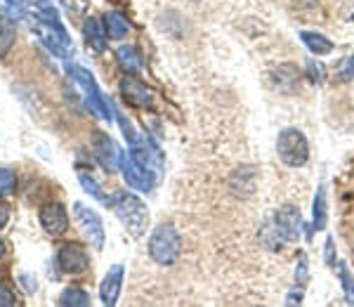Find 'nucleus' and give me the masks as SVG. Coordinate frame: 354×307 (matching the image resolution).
<instances>
[{
    "instance_id": "1",
    "label": "nucleus",
    "mask_w": 354,
    "mask_h": 307,
    "mask_svg": "<svg viewBox=\"0 0 354 307\" xmlns=\"http://www.w3.org/2000/svg\"><path fill=\"white\" fill-rule=\"evenodd\" d=\"M109 206L113 208V213L118 215V220L123 223V227L128 230V234L142 236L149 223V208L145 206L142 198H137L130 192H118L109 198Z\"/></svg>"
},
{
    "instance_id": "25",
    "label": "nucleus",
    "mask_w": 354,
    "mask_h": 307,
    "mask_svg": "<svg viewBox=\"0 0 354 307\" xmlns=\"http://www.w3.org/2000/svg\"><path fill=\"white\" fill-rule=\"evenodd\" d=\"M17 187V175L8 168H0V196L12 194Z\"/></svg>"
},
{
    "instance_id": "24",
    "label": "nucleus",
    "mask_w": 354,
    "mask_h": 307,
    "mask_svg": "<svg viewBox=\"0 0 354 307\" xmlns=\"http://www.w3.org/2000/svg\"><path fill=\"white\" fill-rule=\"evenodd\" d=\"M335 73H338V81L342 83H350L354 81V55L345 57V59L338 62V69H335Z\"/></svg>"
},
{
    "instance_id": "7",
    "label": "nucleus",
    "mask_w": 354,
    "mask_h": 307,
    "mask_svg": "<svg viewBox=\"0 0 354 307\" xmlns=\"http://www.w3.org/2000/svg\"><path fill=\"white\" fill-rule=\"evenodd\" d=\"M57 265H59V270L68 277L83 275L90 265L88 251H85L83 243H66V246H62L59 253H57Z\"/></svg>"
},
{
    "instance_id": "29",
    "label": "nucleus",
    "mask_w": 354,
    "mask_h": 307,
    "mask_svg": "<svg viewBox=\"0 0 354 307\" xmlns=\"http://www.w3.org/2000/svg\"><path fill=\"white\" fill-rule=\"evenodd\" d=\"M310 73H312V81H317V83H322L324 81V69L322 66H314V62H310Z\"/></svg>"
},
{
    "instance_id": "22",
    "label": "nucleus",
    "mask_w": 354,
    "mask_h": 307,
    "mask_svg": "<svg viewBox=\"0 0 354 307\" xmlns=\"http://www.w3.org/2000/svg\"><path fill=\"white\" fill-rule=\"evenodd\" d=\"M78 180H81L83 189L88 192L90 196H95L97 201H104L106 206H109V196H106L104 192L100 189V185H97V182H95V178H93V175H88V173H85V170H81V168H78Z\"/></svg>"
},
{
    "instance_id": "15",
    "label": "nucleus",
    "mask_w": 354,
    "mask_h": 307,
    "mask_svg": "<svg viewBox=\"0 0 354 307\" xmlns=\"http://www.w3.org/2000/svg\"><path fill=\"white\" fill-rule=\"evenodd\" d=\"M300 41L307 45V50H310L312 55L317 57H324V55H330L333 53V41L326 38L324 33H314V31H302L300 33Z\"/></svg>"
},
{
    "instance_id": "26",
    "label": "nucleus",
    "mask_w": 354,
    "mask_h": 307,
    "mask_svg": "<svg viewBox=\"0 0 354 307\" xmlns=\"http://www.w3.org/2000/svg\"><path fill=\"white\" fill-rule=\"evenodd\" d=\"M15 303H17L15 293L10 291L8 286H3V283H0V307H12Z\"/></svg>"
},
{
    "instance_id": "18",
    "label": "nucleus",
    "mask_w": 354,
    "mask_h": 307,
    "mask_svg": "<svg viewBox=\"0 0 354 307\" xmlns=\"http://www.w3.org/2000/svg\"><path fill=\"white\" fill-rule=\"evenodd\" d=\"M15 38H17V28H15V21L10 17L0 15V57H5L12 50L15 45Z\"/></svg>"
},
{
    "instance_id": "21",
    "label": "nucleus",
    "mask_w": 354,
    "mask_h": 307,
    "mask_svg": "<svg viewBox=\"0 0 354 307\" xmlns=\"http://www.w3.org/2000/svg\"><path fill=\"white\" fill-rule=\"evenodd\" d=\"M118 64L123 66L128 73H135V71H140V66H142V57L137 55V50L135 48H130V45H123V48H118Z\"/></svg>"
},
{
    "instance_id": "12",
    "label": "nucleus",
    "mask_w": 354,
    "mask_h": 307,
    "mask_svg": "<svg viewBox=\"0 0 354 307\" xmlns=\"http://www.w3.org/2000/svg\"><path fill=\"white\" fill-rule=\"evenodd\" d=\"M121 93H123V100L133 106H140V109H147V106L153 104V97H151V90L147 88L142 81L137 78H123L121 81Z\"/></svg>"
},
{
    "instance_id": "19",
    "label": "nucleus",
    "mask_w": 354,
    "mask_h": 307,
    "mask_svg": "<svg viewBox=\"0 0 354 307\" xmlns=\"http://www.w3.org/2000/svg\"><path fill=\"white\" fill-rule=\"evenodd\" d=\"M326 218H328V203H326V189L324 185L317 189V196H314V230H324L326 227Z\"/></svg>"
},
{
    "instance_id": "2",
    "label": "nucleus",
    "mask_w": 354,
    "mask_h": 307,
    "mask_svg": "<svg viewBox=\"0 0 354 307\" xmlns=\"http://www.w3.org/2000/svg\"><path fill=\"white\" fill-rule=\"evenodd\" d=\"M149 255L156 265H175L182 255V236L173 225H158L149 236Z\"/></svg>"
},
{
    "instance_id": "32",
    "label": "nucleus",
    "mask_w": 354,
    "mask_h": 307,
    "mask_svg": "<svg viewBox=\"0 0 354 307\" xmlns=\"http://www.w3.org/2000/svg\"><path fill=\"white\" fill-rule=\"evenodd\" d=\"M10 5H15V8H26V5H31L33 0H8Z\"/></svg>"
},
{
    "instance_id": "30",
    "label": "nucleus",
    "mask_w": 354,
    "mask_h": 307,
    "mask_svg": "<svg viewBox=\"0 0 354 307\" xmlns=\"http://www.w3.org/2000/svg\"><path fill=\"white\" fill-rule=\"evenodd\" d=\"M8 223H10V208L5 206V203H0V230Z\"/></svg>"
},
{
    "instance_id": "3",
    "label": "nucleus",
    "mask_w": 354,
    "mask_h": 307,
    "mask_svg": "<svg viewBox=\"0 0 354 307\" xmlns=\"http://www.w3.org/2000/svg\"><path fill=\"white\" fill-rule=\"evenodd\" d=\"M277 154L286 166L300 168L310 158V142L298 128H283L277 138Z\"/></svg>"
},
{
    "instance_id": "31",
    "label": "nucleus",
    "mask_w": 354,
    "mask_h": 307,
    "mask_svg": "<svg viewBox=\"0 0 354 307\" xmlns=\"http://www.w3.org/2000/svg\"><path fill=\"white\" fill-rule=\"evenodd\" d=\"M326 263L328 265L335 263V260H333V239H328V241H326Z\"/></svg>"
},
{
    "instance_id": "13",
    "label": "nucleus",
    "mask_w": 354,
    "mask_h": 307,
    "mask_svg": "<svg viewBox=\"0 0 354 307\" xmlns=\"http://www.w3.org/2000/svg\"><path fill=\"white\" fill-rule=\"evenodd\" d=\"M123 286V265H113L109 272L104 275V281L100 286V298L106 307H113L118 303V295H121Z\"/></svg>"
},
{
    "instance_id": "23",
    "label": "nucleus",
    "mask_w": 354,
    "mask_h": 307,
    "mask_svg": "<svg viewBox=\"0 0 354 307\" xmlns=\"http://www.w3.org/2000/svg\"><path fill=\"white\" fill-rule=\"evenodd\" d=\"M338 277H340V283H342V291H345V298L347 303L354 305V277L350 272V267H347L345 263H338Z\"/></svg>"
},
{
    "instance_id": "5",
    "label": "nucleus",
    "mask_w": 354,
    "mask_h": 307,
    "mask_svg": "<svg viewBox=\"0 0 354 307\" xmlns=\"http://www.w3.org/2000/svg\"><path fill=\"white\" fill-rule=\"evenodd\" d=\"M66 71L71 73L73 81L85 90V100H88L90 109H93L100 118H104V121H111V111H109L111 102H106L104 95L100 93V88H97L95 78L90 76V71H85L83 66H76V64H66Z\"/></svg>"
},
{
    "instance_id": "20",
    "label": "nucleus",
    "mask_w": 354,
    "mask_h": 307,
    "mask_svg": "<svg viewBox=\"0 0 354 307\" xmlns=\"http://www.w3.org/2000/svg\"><path fill=\"white\" fill-rule=\"evenodd\" d=\"M59 305L62 307H88L90 305V295L88 291H83V288L78 286H68L64 293L59 295Z\"/></svg>"
},
{
    "instance_id": "9",
    "label": "nucleus",
    "mask_w": 354,
    "mask_h": 307,
    "mask_svg": "<svg viewBox=\"0 0 354 307\" xmlns=\"http://www.w3.org/2000/svg\"><path fill=\"white\" fill-rule=\"evenodd\" d=\"M38 220L50 236H62L68 230V213L62 203H45L38 213Z\"/></svg>"
},
{
    "instance_id": "4",
    "label": "nucleus",
    "mask_w": 354,
    "mask_h": 307,
    "mask_svg": "<svg viewBox=\"0 0 354 307\" xmlns=\"http://www.w3.org/2000/svg\"><path fill=\"white\" fill-rule=\"evenodd\" d=\"M31 28L36 31V36L41 38V43L53 55L62 57V59H66V57L71 55V41H68L66 28L62 26L59 21L53 24V21H43V19H36V17H33Z\"/></svg>"
},
{
    "instance_id": "16",
    "label": "nucleus",
    "mask_w": 354,
    "mask_h": 307,
    "mask_svg": "<svg viewBox=\"0 0 354 307\" xmlns=\"http://www.w3.org/2000/svg\"><path fill=\"white\" fill-rule=\"evenodd\" d=\"M230 185H232V189L236 192V194H241V196L253 194V189H255V170L250 166L239 168L236 173L232 175Z\"/></svg>"
},
{
    "instance_id": "11",
    "label": "nucleus",
    "mask_w": 354,
    "mask_h": 307,
    "mask_svg": "<svg viewBox=\"0 0 354 307\" xmlns=\"http://www.w3.org/2000/svg\"><path fill=\"white\" fill-rule=\"evenodd\" d=\"M274 225L281 232L283 241H298L302 232V218L295 206H283L274 213Z\"/></svg>"
},
{
    "instance_id": "33",
    "label": "nucleus",
    "mask_w": 354,
    "mask_h": 307,
    "mask_svg": "<svg viewBox=\"0 0 354 307\" xmlns=\"http://www.w3.org/2000/svg\"><path fill=\"white\" fill-rule=\"evenodd\" d=\"M3 255H5V243L0 241V258H3Z\"/></svg>"
},
{
    "instance_id": "28",
    "label": "nucleus",
    "mask_w": 354,
    "mask_h": 307,
    "mask_svg": "<svg viewBox=\"0 0 354 307\" xmlns=\"http://www.w3.org/2000/svg\"><path fill=\"white\" fill-rule=\"evenodd\" d=\"M21 279V286L26 288L28 293H36L38 291V283H36V277H31V275H21L19 277Z\"/></svg>"
},
{
    "instance_id": "10",
    "label": "nucleus",
    "mask_w": 354,
    "mask_h": 307,
    "mask_svg": "<svg viewBox=\"0 0 354 307\" xmlns=\"http://www.w3.org/2000/svg\"><path fill=\"white\" fill-rule=\"evenodd\" d=\"M121 170H123V178L128 182V187H135V189H140V192H151V187H153L151 170L140 166L133 156H123L121 154Z\"/></svg>"
},
{
    "instance_id": "27",
    "label": "nucleus",
    "mask_w": 354,
    "mask_h": 307,
    "mask_svg": "<svg viewBox=\"0 0 354 307\" xmlns=\"http://www.w3.org/2000/svg\"><path fill=\"white\" fill-rule=\"evenodd\" d=\"M295 279L300 283L307 281V258L305 255H300V263H298V270H295Z\"/></svg>"
},
{
    "instance_id": "8",
    "label": "nucleus",
    "mask_w": 354,
    "mask_h": 307,
    "mask_svg": "<svg viewBox=\"0 0 354 307\" xmlns=\"http://www.w3.org/2000/svg\"><path fill=\"white\" fill-rule=\"evenodd\" d=\"M90 145H93V154H95L97 161L102 163V168L116 170L118 166H121V154H118L116 145H113V140L106 133L95 130L93 138H90Z\"/></svg>"
},
{
    "instance_id": "14",
    "label": "nucleus",
    "mask_w": 354,
    "mask_h": 307,
    "mask_svg": "<svg viewBox=\"0 0 354 307\" xmlns=\"http://www.w3.org/2000/svg\"><path fill=\"white\" fill-rule=\"evenodd\" d=\"M83 33H85V41H88L90 48L97 50V53H104L109 36H106V28L100 24V19L88 17V19H85V24H83Z\"/></svg>"
},
{
    "instance_id": "17",
    "label": "nucleus",
    "mask_w": 354,
    "mask_h": 307,
    "mask_svg": "<svg viewBox=\"0 0 354 307\" xmlns=\"http://www.w3.org/2000/svg\"><path fill=\"white\" fill-rule=\"evenodd\" d=\"M104 28H106V36L113 38V41H121V38L128 36L130 24H128V19H125L121 12H106Z\"/></svg>"
},
{
    "instance_id": "6",
    "label": "nucleus",
    "mask_w": 354,
    "mask_h": 307,
    "mask_svg": "<svg viewBox=\"0 0 354 307\" xmlns=\"http://www.w3.org/2000/svg\"><path fill=\"white\" fill-rule=\"evenodd\" d=\"M73 218H76V223L81 227L85 239L93 243V248L102 251V246H104V227H102L100 215H97L93 208L85 206V203L76 201L73 203Z\"/></svg>"
}]
</instances>
